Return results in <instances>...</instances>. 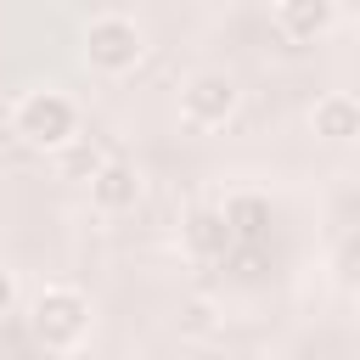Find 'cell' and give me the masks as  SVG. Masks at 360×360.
<instances>
[{"instance_id":"1","label":"cell","mask_w":360,"mask_h":360,"mask_svg":"<svg viewBox=\"0 0 360 360\" xmlns=\"http://www.w3.org/2000/svg\"><path fill=\"white\" fill-rule=\"evenodd\" d=\"M11 135L22 141V146H34V152H62V146H73L79 141V107H73V96L68 90H28V96H17V107H11Z\"/></svg>"},{"instance_id":"2","label":"cell","mask_w":360,"mask_h":360,"mask_svg":"<svg viewBox=\"0 0 360 360\" xmlns=\"http://www.w3.org/2000/svg\"><path fill=\"white\" fill-rule=\"evenodd\" d=\"M28 326H34V338L45 343V349H79L84 338H90V298L79 292V287H45L39 298H34V309H28Z\"/></svg>"},{"instance_id":"3","label":"cell","mask_w":360,"mask_h":360,"mask_svg":"<svg viewBox=\"0 0 360 360\" xmlns=\"http://www.w3.org/2000/svg\"><path fill=\"white\" fill-rule=\"evenodd\" d=\"M141 56H146V34H141L135 17H124V11L90 17V28H84V62L96 73H129Z\"/></svg>"},{"instance_id":"4","label":"cell","mask_w":360,"mask_h":360,"mask_svg":"<svg viewBox=\"0 0 360 360\" xmlns=\"http://www.w3.org/2000/svg\"><path fill=\"white\" fill-rule=\"evenodd\" d=\"M236 101H242V90H236V79L219 73V68H202V73H191V79L180 84V112H186L197 129H219V124L236 112Z\"/></svg>"},{"instance_id":"5","label":"cell","mask_w":360,"mask_h":360,"mask_svg":"<svg viewBox=\"0 0 360 360\" xmlns=\"http://www.w3.org/2000/svg\"><path fill=\"white\" fill-rule=\"evenodd\" d=\"M270 22H276V34H281L287 45H309V39H321V34L338 22V6H332V0H281V6L270 11Z\"/></svg>"},{"instance_id":"6","label":"cell","mask_w":360,"mask_h":360,"mask_svg":"<svg viewBox=\"0 0 360 360\" xmlns=\"http://www.w3.org/2000/svg\"><path fill=\"white\" fill-rule=\"evenodd\" d=\"M90 202H96L101 214H129V208L141 202V169L124 163V158H107L101 174L90 180Z\"/></svg>"},{"instance_id":"7","label":"cell","mask_w":360,"mask_h":360,"mask_svg":"<svg viewBox=\"0 0 360 360\" xmlns=\"http://www.w3.org/2000/svg\"><path fill=\"white\" fill-rule=\"evenodd\" d=\"M219 214H225V225H231V242H236V248H264V242H270V225H276L270 197H259V191H236Z\"/></svg>"},{"instance_id":"8","label":"cell","mask_w":360,"mask_h":360,"mask_svg":"<svg viewBox=\"0 0 360 360\" xmlns=\"http://www.w3.org/2000/svg\"><path fill=\"white\" fill-rule=\"evenodd\" d=\"M180 242H186L191 259H231V248H236L219 208H191L186 225H180Z\"/></svg>"},{"instance_id":"9","label":"cell","mask_w":360,"mask_h":360,"mask_svg":"<svg viewBox=\"0 0 360 360\" xmlns=\"http://www.w3.org/2000/svg\"><path fill=\"white\" fill-rule=\"evenodd\" d=\"M309 124H315V135H321V141L343 146V141H354V135H360V101H354V96H343V90H332V96H321V101H315Z\"/></svg>"},{"instance_id":"10","label":"cell","mask_w":360,"mask_h":360,"mask_svg":"<svg viewBox=\"0 0 360 360\" xmlns=\"http://www.w3.org/2000/svg\"><path fill=\"white\" fill-rule=\"evenodd\" d=\"M56 163H62V174H68V180H96V174H101V163H107V152H101L96 141H84V135H79L73 146H62V152H56Z\"/></svg>"},{"instance_id":"11","label":"cell","mask_w":360,"mask_h":360,"mask_svg":"<svg viewBox=\"0 0 360 360\" xmlns=\"http://www.w3.org/2000/svg\"><path fill=\"white\" fill-rule=\"evenodd\" d=\"M338 276L343 281H360V231L338 242Z\"/></svg>"},{"instance_id":"12","label":"cell","mask_w":360,"mask_h":360,"mask_svg":"<svg viewBox=\"0 0 360 360\" xmlns=\"http://www.w3.org/2000/svg\"><path fill=\"white\" fill-rule=\"evenodd\" d=\"M11 309H17V276L0 270V315H11Z\"/></svg>"},{"instance_id":"13","label":"cell","mask_w":360,"mask_h":360,"mask_svg":"<svg viewBox=\"0 0 360 360\" xmlns=\"http://www.w3.org/2000/svg\"><path fill=\"white\" fill-rule=\"evenodd\" d=\"M354 34H360V17H354Z\"/></svg>"}]
</instances>
